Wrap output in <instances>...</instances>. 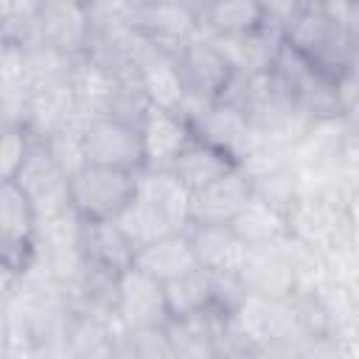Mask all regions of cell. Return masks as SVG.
<instances>
[{"instance_id": "cell-1", "label": "cell", "mask_w": 359, "mask_h": 359, "mask_svg": "<svg viewBox=\"0 0 359 359\" xmlns=\"http://www.w3.org/2000/svg\"><path fill=\"white\" fill-rule=\"evenodd\" d=\"M283 42L331 79H339L359 50L348 28L328 14L325 3L297 6L294 17L283 31Z\"/></svg>"}, {"instance_id": "cell-2", "label": "cell", "mask_w": 359, "mask_h": 359, "mask_svg": "<svg viewBox=\"0 0 359 359\" xmlns=\"http://www.w3.org/2000/svg\"><path fill=\"white\" fill-rule=\"evenodd\" d=\"M135 194L137 174L132 171L87 163L70 177V208L84 222H115Z\"/></svg>"}, {"instance_id": "cell-3", "label": "cell", "mask_w": 359, "mask_h": 359, "mask_svg": "<svg viewBox=\"0 0 359 359\" xmlns=\"http://www.w3.org/2000/svg\"><path fill=\"white\" fill-rule=\"evenodd\" d=\"M180 115L191 123L194 137L199 143H208V146L230 154L236 163L258 140V132H255L250 115L236 104H224V101L210 104V101H199V98L188 95Z\"/></svg>"}, {"instance_id": "cell-4", "label": "cell", "mask_w": 359, "mask_h": 359, "mask_svg": "<svg viewBox=\"0 0 359 359\" xmlns=\"http://www.w3.org/2000/svg\"><path fill=\"white\" fill-rule=\"evenodd\" d=\"M81 149L90 165H107L132 174H140L146 168L140 126L115 115L93 118L81 129Z\"/></svg>"}, {"instance_id": "cell-5", "label": "cell", "mask_w": 359, "mask_h": 359, "mask_svg": "<svg viewBox=\"0 0 359 359\" xmlns=\"http://www.w3.org/2000/svg\"><path fill=\"white\" fill-rule=\"evenodd\" d=\"M132 65L137 67L143 95L149 98L151 107H160V109H168V112H182L191 93H188L185 79L180 73L177 56L165 53L163 48H157L154 42H149L140 34L137 45H135V53H132Z\"/></svg>"}, {"instance_id": "cell-6", "label": "cell", "mask_w": 359, "mask_h": 359, "mask_svg": "<svg viewBox=\"0 0 359 359\" xmlns=\"http://www.w3.org/2000/svg\"><path fill=\"white\" fill-rule=\"evenodd\" d=\"M132 28L177 56L194 36H199V8L188 3H140L132 6Z\"/></svg>"}, {"instance_id": "cell-7", "label": "cell", "mask_w": 359, "mask_h": 359, "mask_svg": "<svg viewBox=\"0 0 359 359\" xmlns=\"http://www.w3.org/2000/svg\"><path fill=\"white\" fill-rule=\"evenodd\" d=\"M36 42L59 50L67 59L87 56L93 42V14L81 3H39L36 11Z\"/></svg>"}, {"instance_id": "cell-8", "label": "cell", "mask_w": 359, "mask_h": 359, "mask_svg": "<svg viewBox=\"0 0 359 359\" xmlns=\"http://www.w3.org/2000/svg\"><path fill=\"white\" fill-rule=\"evenodd\" d=\"M140 140H143V163L149 171H171L182 151L196 140L191 123L180 112H168L151 107L140 118Z\"/></svg>"}, {"instance_id": "cell-9", "label": "cell", "mask_w": 359, "mask_h": 359, "mask_svg": "<svg viewBox=\"0 0 359 359\" xmlns=\"http://www.w3.org/2000/svg\"><path fill=\"white\" fill-rule=\"evenodd\" d=\"M115 317L126 331L135 328H151V325H168V303H165V286L140 269H126L118 278V303Z\"/></svg>"}, {"instance_id": "cell-10", "label": "cell", "mask_w": 359, "mask_h": 359, "mask_svg": "<svg viewBox=\"0 0 359 359\" xmlns=\"http://www.w3.org/2000/svg\"><path fill=\"white\" fill-rule=\"evenodd\" d=\"M180 73L185 79V87L199 101H222L230 90L236 70L227 65V59L210 45L208 36H194L180 53H177Z\"/></svg>"}, {"instance_id": "cell-11", "label": "cell", "mask_w": 359, "mask_h": 359, "mask_svg": "<svg viewBox=\"0 0 359 359\" xmlns=\"http://www.w3.org/2000/svg\"><path fill=\"white\" fill-rule=\"evenodd\" d=\"M255 196L252 177L244 174L238 165L210 182L208 188L191 194V227L196 224H230L247 202Z\"/></svg>"}, {"instance_id": "cell-12", "label": "cell", "mask_w": 359, "mask_h": 359, "mask_svg": "<svg viewBox=\"0 0 359 359\" xmlns=\"http://www.w3.org/2000/svg\"><path fill=\"white\" fill-rule=\"evenodd\" d=\"M238 283L247 294H258V297H269V300H292L297 292L292 266H289L280 244L247 247L244 264L238 269Z\"/></svg>"}, {"instance_id": "cell-13", "label": "cell", "mask_w": 359, "mask_h": 359, "mask_svg": "<svg viewBox=\"0 0 359 359\" xmlns=\"http://www.w3.org/2000/svg\"><path fill=\"white\" fill-rule=\"evenodd\" d=\"M79 250L87 261V269H98L112 278H121L126 269H132L137 252L115 222H84V219H81Z\"/></svg>"}, {"instance_id": "cell-14", "label": "cell", "mask_w": 359, "mask_h": 359, "mask_svg": "<svg viewBox=\"0 0 359 359\" xmlns=\"http://www.w3.org/2000/svg\"><path fill=\"white\" fill-rule=\"evenodd\" d=\"M0 227H3V255L6 264L17 258V250L28 258H34V236L39 230V213L31 202V196L14 182H3L0 196Z\"/></svg>"}, {"instance_id": "cell-15", "label": "cell", "mask_w": 359, "mask_h": 359, "mask_svg": "<svg viewBox=\"0 0 359 359\" xmlns=\"http://www.w3.org/2000/svg\"><path fill=\"white\" fill-rule=\"evenodd\" d=\"M199 269L219 278H238L247 255V244L236 236L230 224H196L188 230Z\"/></svg>"}, {"instance_id": "cell-16", "label": "cell", "mask_w": 359, "mask_h": 359, "mask_svg": "<svg viewBox=\"0 0 359 359\" xmlns=\"http://www.w3.org/2000/svg\"><path fill=\"white\" fill-rule=\"evenodd\" d=\"M135 269H140L143 275L160 280L163 286L185 278L191 272H196L199 261L194 255L188 230L185 233H171V236H165V238L137 250L135 252Z\"/></svg>"}, {"instance_id": "cell-17", "label": "cell", "mask_w": 359, "mask_h": 359, "mask_svg": "<svg viewBox=\"0 0 359 359\" xmlns=\"http://www.w3.org/2000/svg\"><path fill=\"white\" fill-rule=\"evenodd\" d=\"M137 196L149 199L177 233L191 227V191L177 180L174 171H149L137 174Z\"/></svg>"}, {"instance_id": "cell-18", "label": "cell", "mask_w": 359, "mask_h": 359, "mask_svg": "<svg viewBox=\"0 0 359 359\" xmlns=\"http://www.w3.org/2000/svg\"><path fill=\"white\" fill-rule=\"evenodd\" d=\"M165 303H168L171 320H188V317H199L208 311H224L219 300V278L205 269H196L174 283H165Z\"/></svg>"}, {"instance_id": "cell-19", "label": "cell", "mask_w": 359, "mask_h": 359, "mask_svg": "<svg viewBox=\"0 0 359 359\" xmlns=\"http://www.w3.org/2000/svg\"><path fill=\"white\" fill-rule=\"evenodd\" d=\"M266 25V6L252 0H222L199 8V34H252Z\"/></svg>"}, {"instance_id": "cell-20", "label": "cell", "mask_w": 359, "mask_h": 359, "mask_svg": "<svg viewBox=\"0 0 359 359\" xmlns=\"http://www.w3.org/2000/svg\"><path fill=\"white\" fill-rule=\"evenodd\" d=\"M236 165H238V163H236L230 154H224V151H219V149H213V146H208V143L194 140V143L182 151V157L177 160V165H174L171 171L177 174V180H180L191 194H196V191L208 188L210 182H216L219 177L230 174Z\"/></svg>"}, {"instance_id": "cell-21", "label": "cell", "mask_w": 359, "mask_h": 359, "mask_svg": "<svg viewBox=\"0 0 359 359\" xmlns=\"http://www.w3.org/2000/svg\"><path fill=\"white\" fill-rule=\"evenodd\" d=\"M230 227L236 230V236L247 244V247H258V244H278L280 238L289 236V219L283 210H278L275 205L252 196L247 202V208L230 222Z\"/></svg>"}, {"instance_id": "cell-22", "label": "cell", "mask_w": 359, "mask_h": 359, "mask_svg": "<svg viewBox=\"0 0 359 359\" xmlns=\"http://www.w3.org/2000/svg\"><path fill=\"white\" fill-rule=\"evenodd\" d=\"M115 224L123 230V236L132 241L135 250H143V247H149V244H154V241H160V238L177 233V230L171 227V222H168L149 199H143V196H137V194H135V199L123 208V213L115 219Z\"/></svg>"}, {"instance_id": "cell-23", "label": "cell", "mask_w": 359, "mask_h": 359, "mask_svg": "<svg viewBox=\"0 0 359 359\" xmlns=\"http://www.w3.org/2000/svg\"><path fill=\"white\" fill-rule=\"evenodd\" d=\"M278 244H280V250H283V255H286V261H289V266H292L294 286H297L294 294L314 292L323 280H328V264H325V255H323L317 247H311V244L294 238L292 233H289L286 238H280Z\"/></svg>"}, {"instance_id": "cell-24", "label": "cell", "mask_w": 359, "mask_h": 359, "mask_svg": "<svg viewBox=\"0 0 359 359\" xmlns=\"http://www.w3.org/2000/svg\"><path fill=\"white\" fill-rule=\"evenodd\" d=\"M252 185H255V196L258 199L275 205L283 213H289V208L300 196V177H297V171H294L292 163H286L278 171H269V174L252 180Z\"/></svg>"}, {"instance_id": "cell-25", "label": "cell", "mask_w": 359, "mask_h": 359, "mask_svg": "<svg viewBox=\"0 0 359 359\" xmlns=\"http://www.w3.org/2000/svg\"><path fill=\"white\" fill-rule=\"evenodd\" d=\"M126 348H129L132 359H177L165 325L126 331Z\"/></svg>"}, {"instance_id": "cell-26", "label": "cell", "mask_w": 359, "mask_h": 359, "mask_svg": "<svg viewBox=\"0 0 359 359\" xmlns=\"http://www.w3.org/2000/svg\"><path fill=\"white\" fill-rule=\"evenodd\" d=\"M34 143L36 140L28 137V126H6V137H3V182L14 180L20 174V168L25 165Z\"/></svg>"}, {"instance_id": "cell-27", "label": "cell", "mask_w": 359, "mask_h": 359, "mask_svg": "<svg viewBox=\"0 0 359 359\" xmlns=\"http://www.w3.org/2000/svg\"><path fill=\"white\" fill-rule=\"evenodd\" d=\"M345 213H348V227H351V244L359 252V185H353L348 191V202H345Z\"/></svg>"}, {"instance_id": "cell-28", "label": "cell", "mask_w": 359, "mask_h": 359, "mask_svg": "<svg viewBox=\"0 0 359 359\" xmlns=\"http://www.w3.org/2000/svg\"><path fill=\"white\" fill-rule=\"evenodd\" d=\"M351 337L359 342V306L353 309V323H351Z\"/></svg>"}]
</instances>
